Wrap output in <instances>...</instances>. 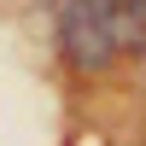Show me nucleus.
<instances>
[{"label":"nucleus","instance_id":"f257e3e1","mask_svg":"<svg viewBox=\"0 0 146 146\" xmlns=\"http://www.w3.org/2000/svg\"><path fill=\"white\" fill-rule=\"evenodd\" d=\"M58 47L76 76H100L117 58V0H64L58 6Z\"/></svg>","mask_w":146,"mask_h":146},{"label":"nucleus","instance_id":"f03ea898","mask_svg":"<svg viewBox=\"0 0 146 146\" xmlns=\"http://www.w3.org/2000/svg\"><path fill=\"white\" fill-rule=\"evenodd\" d=\"M117 53H146V0H117Z\"/></svg>","mask_w":146,"mask_h":146}]
</instances>
